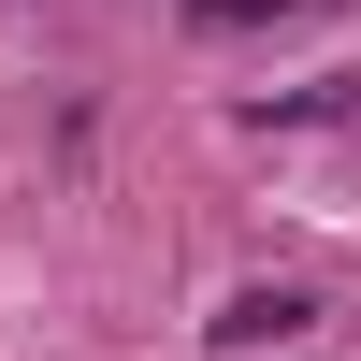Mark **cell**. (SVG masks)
Wrapping results in <instances>:
<instances>
[{
    "mask_svg": "<svg viewBox=\"0 0 361 361\" xmlns=\"http://www.w3.org/2000/svg\"><path fill=\"white\" fill-rule=\"evenodd\" d=\"M304 289H289V275H246V289H231V304L217 318H202V347H231V361H246V347H289V333H304Z\"/></svg>",
    "mask_w": 361,
    "mask_h": 361,
    "instance_id": "1",
    "label": "cell"
}]
</instances>
